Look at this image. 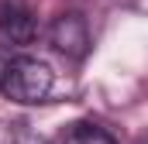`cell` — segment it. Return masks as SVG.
Listing matches in <instances>:
<instances>
[{"mask_svg":"<svg viewBox=\"0 0 148 144\" xmlns=\"http://www.w3.org/2000/svg\"><path fill=\"white\" fill-rule=\"evenodd\" d=\"M10 58H14V55H10V48H7V45H0V75H3L7 65H10Z\"/></svg>","mask_w":148,"mask_h":144,"instance_id":"5","label":"cell"},{"mask_svg":"<svg viewBox=\"0 0 148 144\" xmlns=\"http://www.w3.org/2000/svg\"><path fill=\"white\" fill-rule=\"evenodd\" d=\"M48 41L62 52V55H69V58H86V52H90V28H86V17L83 14H59L55 21H52V28H48Z\"/></svg>","mask_w":148,"mask_h":144,"instance_id":"2","label":"cell"},{"mask_svg":"<svg viewBox=\"0 0 148 144\" xmlns=\"http://www.w3.org/2000/svg\"><path fill=\"white\" fill-rule=\"evenodd\" d=\"M62 144H117V141H114L110 130H103V127H97V124L79 120V124H69V127H66Z\"/></svg>","mask_w":148,"mask_h":144,"instance_id":"4","label":"cell"},{"mask_svg":"<svg viewBox=\"0 0 148 144\" xmlns=\"http://www.w3.org/2000/svg\"><path fill=\"white\" fill-rule=\"evenodd\" d=\"M0 35L3 41H10V45H31L38 35V24L35 17L24 10V7H17V3H3L0 7Z\"/></svg>","mask_w":148,"mask_h":144,"instance_id":"3","label":"cell"},{"mask_svg":"<svg viewBox=\"0 0 148 144\" xmlns=\"http://www.w3.org/2000/svg\"><path fill=\"white\" fill-rule=\"evenodd\" d=\"M52 82H55L52 69H48L45 62H38V58H28V55H14L10 65L3 69V75H0L3 96L14 100V103H24V107L48 100Z\"/></svg>","mask_w":148,"mask_h":144,"instance_id":"1","label":"cell"}]
</instances>
